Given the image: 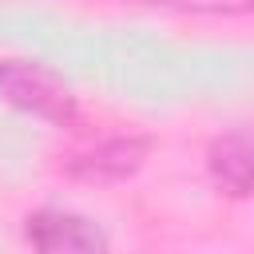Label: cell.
<instances>
[{
    "label": "cell",
    "mask_w": 254,
    "mask_h": 254,
    "mask_svg": "<svg viewBox=\"0 0 254 254\" xmlns=\"http://www.w3.org/2000/svg\"><path fill=\"white\" fill-rule=\"evenodd\" d=\"M0 95L16 103L28 115H40L48 123H71L75 119V95L40 64L28 60H4L0 64Z\"/></svg>",
    "instance_id": "obj_1"
},
{
    "label": "cell",
    "mask_w": 254,
    "mask_h": 254,
    "mask_svg": "<svg viewBox=\"0 0 254 254\" xmlns=\"http://www.w3.org/2000/svg\"><path fill=\"white\" fill-rule=\"evenodd\" d=\"M24 238L36 246V250H79V254H91V250H107V238L103 230L83 218V214H71V210H36L24 226Z\"/></svg>",
    "instance_id": "obj_2"
},
{
    "label": "cell",
    "mask_w": 254,
    "mask_h": 254,
    "mask_svg": "<svg viewBox=\"0 0 254 254\" xmlns=\"http://www.w3.org/2000/svg\"><path fill=\"white\" fill-rule=\"evenodd\" d=\"M143 155H147L143 139H107L95 151L71 159V175L87 183H119L143 167Z\"/></svg>",
    "instance_id": "obj_3"
},
{
    "label": "cell",
    "mask_w": 254,
    "mask_h": 254,
    "mask_svg": "<svg viewBox=\"0 0 254 254\" xmlns=\"http://www.w3.org/2000/svg\"><path fill=\"white\" fill-rule=\"evenodd\" d=\"M210 171L222 183V190H230L234 198H242L250 190V139H246V131H230L210 147Z\"/></svg>",
    "instance_id": "obj_4"
},
{
    "label": "cell",
    "mask_w": 254,
    "mask_h": 254,
    "mask_svg": "<svg viewBox=\"0 0 254 254\" xmlns=\"http://www.w3.org/2000/svg\"><path fill=\"white\" fill-rule=\"evenodd\" d=\"M151 8H179V12H246L250 0H135Z\"/></svg>",
    "instance_id": "obj_5"
}]
</instances>
